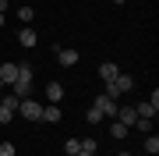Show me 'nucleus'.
<instances>
[{
  "instance_id": "23",
  "label": "nucleus",
  "mask_w": 159,
  "mask_h": 156,
  "mask_svg": "<svg viewBox=\"0 0 159 156\" xmlns=\"http://www.w3.org/2000/svg\"><path fill=\"white\" fill-rule=\"evenodd\" d=\"M74 156H96V153H85V149H78V153H74Z\"/></svg>"
},
{
  "instance_id": "27",
  "label": "nucleus",
  "mask_w": 159,
  "mask_h": 156,
  "mask_svg": "<svg viewBox=\"0 0 159 156\" xmlns=\"http://www.w3.org/2000/svg\"><path fill=\"white\" fill-rule=\"evenodd\" d=\"M0 64H4V60H0Z\"/></svg>"
},
{
  "instance_id": "18",
  "label": "nucleus",
  "mask_w": 159,
  "mask_h": 156,
  "mask_svg": "<svg viewBox=\"0 0 159 156\" xmlns=\"http://www.w3.org/2000/svg\"><path fill=\"white\" fill-rule=\"evenodd\" d=\"M64 149H67V156H74V153L81 149V142H78V139H67V142H64Z\"/></svg>"
},
{
  "instance_id": "15",
  "label": "nucleus",
  "mask_w": 159,
  "mask_h": 156,
  "mask_svg": "<svg viewBox=\"0 0 159 156\" xmlns=\"http://www.w3.org/2000/svg\"><path fill=\"white\" fill-rule=\"evenodd\" d=\"M145 153H148V156L159 153V139H156V135H148V139H145Z\"/></svg>"
},
{
  "instance_id": "17",
  "label": "nucleus",
  "mask_w": 159,
  "mask_h": 156,
  "mask_svg": "<svg viewBox=\"0 0 159 156\" xmlns=\"http://www.w3.org/2000/svg\"><path fill=\"white\" fill-rule=\"evenodd\" d=\"M134 128H138V131H145V135H148V131H152V121H148V117H138V121H134Z\"/></svg>"
},
{
  "instance_id": "22",
  "label": "nucleus",
  "mask_w": 159,
  "mask_h": 156,
  "mask_svg": "<svg viewBox=\"0 0 159 156\" xmlns=\"http://www.w3.org/2000/svg\"><path fill=\"white\" fill-rule=\"evenodd\" d=\"M7 7H11V0H0V14H4V11H7Z\"/></svg>"
},
{
  "instance_id": "3",
  "label": "nucleus",
  "mask_w": 159,
  "mask_h": 156,
  "mask_svg": "<svg viewBox=\"0 0 159 156\" xmlns=\"http://www.w3.org/2000/svg\"><path fill=\"white\" fill-rule=\"evenodd\" d=\"M92 106H96L102 117H117V99H110L106 92H102V96H96V103H92Z\"/></svg>"
},
{
  "instance_id": "7",
  "label": "nucleus",
  "mask_w": 159,
  "mask_h": 156,
  "mask_svg": "<svg viewBox=\"0 0 159 156\" xmlns=\"http://www.w3.org/2000/svg\"><path fill=\"white\" fill-rule=\"evenodd\" d=\"M14 78H18V64H11V60H4V64H0V82H4V85H11Z\"/></svg>"
},
{
  "instance_id": "20",
  "label": "nucleus",
  "mask_w": 159,
  "mask_h": 156,
  "mask_svg": "<svg viewBox=\"0 0 159 156\" xmlns=\"http://www.w3.org/2000/svg\"><path fill=\"white\" fill-rule=\"evenodd\" d=\"M0 156H14V142H0Z\"/></svg>"
},
{
  "instance_id": "24",
  "label": "nucleus",
  "mask_w": 159,
  "mask_h": 156,
  "mask_svg": "<svg viewBox=\"0 0 159 156\" xmlns=\"http://www.w3.org/2000/svg\"><path fill=\"white\" fill-rule=\"evenodd\" d=\"M4 21H7V18H4V14H0V29H4Z\"/></svg>"
},
{
  "instance_id": "21",
  "label": "nucleus",
  "mask_w": 159,
  "mask_h": 156,
  "mask_svg": "<svg viewBox=\"0 0 159 156\" xmlns=\"http://www.w3.org/2000/svg\"><path fill=\"white\" fill-rule=\"evenodd\" d=\"M81 149H85V153H99V145H96V139H85V142H81Z\"/></svg>"
},
{
  "instance_id": "9",
  "label": "nucleus",
  "mask_w": 159,
  "mask_h": 156,
  "mask_svg": "<svg viewBox=\"0 0 159 156\" xmlns=\"http://www.w3.org/2000/svg\"><path fill=\"white\" fill-rule=\"evenodd\" d=\"M117 75H120V68H117L113 60H106V64H99V78H102V82H110V78H117Z\"/></svg>"
},
{
  "instance_id": "19",
  "label": "nucleus",
  "mask_w": 159,
  "mask_h": 156,
  "mask_svg": "<svg viewBox=\"0 0 159 156\" xmlns=\"http://www.w3.org/2000/svg\"><path fill=\"white\" fill-rule=\"evenodd\" d=\"M18 78H29L32 82V68H29V64H18Z\"/></svg>"
},
{
  "instance_id": "13",
  "label": "nucleus",
  "mask_w": 159,
  "mask_h": 156,
  "mask_svg": "<svg viewBox=\"0 0 159 156\" xmlns=\"http://www.w3.org/2000/svg\"><path fill=\"white\" fill-rule=\"evenodd\" d=\"M32 18H35V11H32L29 4H21V7H18V21H32Z\"/></svg>"
},
{
  "instance_id": "12",
  "label": "nucleus",
  "mask_w": 159,
  "mask_h": 156,
  "mask_svg": "<svg viewBox=\"0 0 159 156\" xmlns=\"http://www.w3.org/2000/svg\"><path fill=\"white\" fill-rule=\"evenodd\" d=\"M134 110H138V117H148V121H152V117H156V110H159V106H156V103H138Z\"/></svg>"
},
{
  "instance_id": "16",
  "label": "nucleus",
  "mask_w": 159,
  "mask_h": 156,
  "mask_svg": "<svg viewBox=\"0 0 159 156\" xmlns=\"http://www.w3.org/2000/svg\"><path fill=\"white\" fill-rule=\"evenodd\" d=\"M85 117H89V124H102V121H106V117H102L96 106H89V114H85Z\"/></svg>"
},
{
  "instance_id": "11",
  "label": "nucleus",
  "mask_w": 159,
  "mask_h": 156,
  "mask_svg": "<svg viewBox=\"0 0 159 156\" xmlns=\"http://www.w3.org/2000/svg\"><path fill=\"white\" fill-rule=\"evenodd\" d=\"M60 96H64V85L60 82H50V85H46V99H50V103H60Z\"/></svg>"
},
{
  "instance_id": "5",
  "label": "nucleus",
  "mask_w": 159,
  "mask_h": 156,
  "mask_svg": "<svg viewBox=\"0 0 159 156\" xmlns=\"http://www.w3.org/2000/svg\"><path fill=\"white\" fill-rule=\"evenodd\" d=\"M18 43H21L25 50H32V46H39V35H35V29H29V25H25V29L18 32Z\"/></svg>"
},
{
  "instance_id": "26",
  "label": "nucleus",
  "mask_w": 159,
  "mask_h": 156,
  "mask_svg": "<svg viewBox=\"0 0 159 156\" xmlns=\"http://www.w3.org/2000/svg\"><path fill=\"white\" fill-rule=\"evenodd\" d=\"M117 156H131V153H117Z\"/></svg>"
},
{
  "instance_id": "2",
  "label": "nucleus",
  "mask_w": 159,
  "mask_h": 156,
  "mask_svg": "<svg viewBox=\"0 0 159 156\" xmlns=\"http://www.w3.org/2000/svg\"><path fill=\"white\" fill-rule=\"evenodd\" d=\"M18 114L25 117V121H39V114H43V106H39V99H21V103H18Z\"/></svg>"
},
{
  "instance_id": "14",
  "label": "nucleus",
  "mask_w": 159,
  "mask_h": 156,
  "mask_svg": "<svg viewBox=\"0 0 159 156\" xmlns=\"http://www.w3.org/2000/svg\"><path fill=\"white\" fill-rule=\"evenodd\" d=\"M110 135H113V139H124V135H127V124L113 121V124H110Z\"/></svg>"
},
{
  "instance_id": "10",
  "label": "nucleus",
  "mask_w": 159,
  "mask_h": 156,
  "mask_svg": "<svg viewBox=\"0 0 159 156\" xmlns=\"http://www.w3.org/2000/svg\"><path fill=\"white\" fill-rule=\"evenodd\" d=\"M39 121H46V124H57V121H60V106H53V103H50V106H43Z\"/></svg>"
},
{
  "instance_id": "6",
  "label": "nucleus",
  "mask_w": 159,
  "mask_h": 156,
  "mask_svg": "<svg viewBox=\"0 0 159 156\" xmlns=\"http://www.w3.org/2000/svg\"><path fill=\"white\" fill-rule=\"evenodd\" d=\"M113 121H120V124L131 128V124L138 121V110H134V106H117V117H113Z\"/></svg>"
},
{
  "instance_id": "25",
  "label": "nucleus",
  "mask_w": 159,
  "mask_h": 156,
  "mask_svg": "<svg viewBox=\"0 0 159 156\" xmlns=\"http://www.w3.org/2000/svg\"><path fill=\"white\" fill-rule=\"evenodd\" d=\"M0 96H4V82H0Z\"/></svg>"
},
{
  "instance_id": "8",
  "label": "nucleus",
  "mask_w": 159,
  "mask_h": 156,
  "mask_svg": "<svg viewBox=\"0 0 159 156\" xmlns=\"http://www.w3.org/2000/svg\"><path fill=\"white\" fill-rule=\"evenodd\" d=\"M57 60L64 64V68H74V64H78V50H60L57 46Z\"/></svg>"
},
{
  "instance_id": "1",
  "label": "nucleus",
  "mask_w": 159,
  "mask_h": 156,
  "mask_svg": "<svg viewBox=\"0 0 159 156\" xmlns=\"http://www.w3.org/2000/svg\"><path fill=\"white\" fill-rule=\"evenodd\" d=\"M131 89H134V78H131V75H117V78L106 82V96L110 99H120L124 92H131Z\"/></svg>"
},
{
  "instance_id": "4",
  "label": "nucleus",
  "mask_w": 159,
  "mask_h": 156,
  "mask_svg": "<svg viewBox=\"0 0 159 156\" xmlns=\"http://www.w3.org/2000/svg\"><path fill=\"white\" fill-rule=\"evenodd\" d=\"M11 92H14L18 99H29V96H32V82H29V78H14V82H11Z\"/></svg>"
}]
</instances>
